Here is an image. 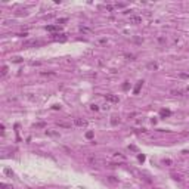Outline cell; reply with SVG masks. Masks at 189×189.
I'll use <instances>...</instances> for the list:
<instances>
[{
  "instance_id": "1",
  "label": "cell",
  "mask_w": 189,
  "mask_h": 189,
  "mask_svg": "<svg viewBox=\"0 0 189 189\" xmlns=\"http://www.w3.org/2000/svg\"><path fill=\"white\" fill-rule=\"evenodd\" d=\"M43 44V41H40V40H27L25 43H24V46H27V47H30V46H41Z\"/></svg>"
},
{
  "instance_id": "2",
  "label": "cell",
  "mask_w": 189,
  "mask_h": 189,
  "mask_svg": "<svg viewBox=\"0 0 189 189\" xmlns=\"http://www.w3.org/2000/svg\"><path fill=\"white\" fill-rule=\"evenodd\" d=\"M105 99H107L108 102H111V103H117L118 102V96H115V94H105Z\"/></svg>"
},
{
  "instance_id": "3",
  "label": "cell",
  "mask_w": 189,
  "mask_h": 189,
  "mask_svg": "<svg viewBox=\"0 0 189 189\" xmlns=\"http://www.w3.org/2000/svg\"><path fill=\"white\" fill-rule=\"evenodd\" d=\"M52 38H53V40H58V41H65V40H66L65 34H53Z\"/></svg>"
},
{
  "instance_id": "4",
  "label": "cell",
  "mask_w": 189,
  "mask_h": 189,
  "mask_svg": "<svg viewBox=\"0 0 189 189\" xmlns=\"http://www.w3.org/2000/svg\"><path fill=\"white\" fill-rule=\"evenodd\" d=\"M130 22H131V24H140L142 18H140V16H135V15H133V16H130Z\"/></svg>"
},
{
  "instance_id": "5",
  "label": "cell",
  "mask_w": 189,
  "mask_h": 189,
  "mask_svg": "<svg viewBox=\"0 0 189 189\" xmlns=\"http://www.w3.org/2000/svg\"><path fill=\"white\" fill-rule=\"evenodd\" d=\"M74 123H75L77 126H80V127H84V126L87 124V121H86V120H81V118H75Z\"/></svg>"
},
{
  "instance_id": "6",
  "label": "cell",
  "mask_w": 189,
  "mask_h": 189,
  "mask_svg": "<svg viewBox=\"0 0 189 189\" xmlns=\"http://www.w3.org/2000/svg\"><path fill=\"white\" fill-rule=\"evenodd\" d=\"M87 163L90 165H94V164H96V157H93V155H87Z\"/></svg>"
},
{
  "instance_id": "7",
  "label": "cell",
  "mask_w": 189,
  "mask_h": 189,
  "mask_svg": "<svg viewBox=\"0 0 189 189\" xmlns=\"http://www.w3.org/2000/svg\"><path fill=\"white\" fill-rule=\"evenodd\" d=\"M46 30H47V31H59L61 28H59V25H47Z\"/></svg>"
},
{
  "instance_id": "8",
  "label": "cell",
  "mask_w": 189,
  "mask_h": 189,
  "mask_svg": "<svg viewBox=\"0 0 189 189\" xmlns=\"http://www.w3.org/2000/svg\"><path fill=\"white\" fill-rule=\"evenodd\" d=\"M142 84H143V81H139L137 84H136V87H135V90H133V93H135V94H137L139 92H140V87H142Z\"/></svg>"
},
{
  "instance_id": "9",
  "label": "cell",
  "mask_w": 189,
  "mask_h": 189,
  "mask_svg": "<svg viewBox=\"0 0 189 189\" xmlns=\"http://www.w3.org/2000/svg\"><path fill=\"white\" fill-rule=\"evenodd\" d=\"M8 71H9V68H8L6 65H3V66H2V77L6 75V74H8Z\"/></svg>"
},
{
  "instance_id": "10",
  "label": "cell",
  "mask_w": 189,
  "mask_h": 189,
  "mask_svg": "<svg viewBox=\"0 0 189 189\" xmlns=\"http://www.w3.org/2000/svg\"><path fill=\"white\" fill-rule=\"evenodd\" d=\"M171 112H170V111L168 109H161V115H165V117H168Z\"/></svg>"
},
{
  "instance_id": "11",
  "label": "cell",
  "mask_w": 189,
  "mask_h": 189,
  "mask_svg": "<svg viewBox=\"0 0 189 189\" xmlns=\"http://www.w3.org/2000/svg\"><path fill=\"white\" fill-rule=\"evenodd\" d=\"M0 188H3V189H12V186L6 185V183H0Z\"/></svg>"
},
{
  "instance_id": "12",
  "label": "cell",
  "mask_w": 189,
  "mask_h": 189,
  "mask_svg": "<svg viewBox=\"0 0 189 189\" xmlns=\"http://www.w3.org/2000/svg\"><path fill=\"white\" fill-rule=\"evenodd\" d=\"M59 127H65V129H68V127H71V124H66V123H59Z\"/></svg>"
},
{
  "instance_id": "13",
  "label": "cell",
  "mask_w": 189,
  "mask_h": 189,
  "mask_svg": "<svg viewBox=\"0 0 189 189\" xmlns=\"http://www.w3.org/2000/svg\"><path fill=\"white\" fill-rule=\"evenodd\" d=\"M86 137H87V139H92V137H93V133H92V131H87V133H86Z\"/></svg>"
},
{
  "instance_id": "14",
  "label": "cell",
  "mask_w": 189,
  "mask_h": 189,
  "mask_svg": "<svg viewBox=\"0 0 189 189\" xmlns=\"http://www.w3.org/2000/svg\"><path fill=\"white\" fill-rule=\"evenodd\" d=\"M12 61H13V62H21L22 59H21L19 56H15V58H12Z\"/></svg>"
},
{
  "instance_id": "15",
  "label": "cell",
  "mask_w": 189,
  "mask_h": 189,
  "mask_svg": "<svg viewBox=\"0 0 189 189\" xmlns=\"http://www.w3.org/2000/svg\"><path fill=\"white\" fill-rule=\"evenodd\" d=\"M173 94H177V96H182V90H173Z\"/></svg>"
},
{
  "instance_id": "16",
  "label": "cell",
  "mask_w": 189,
  "mask_h": 189,
  "mask_svg": "<svg viewBox=\"0 0 189 189\" xmlns=\"http://www.w3.org/2000/svg\"><path fill=\"white\" fill-rule=\"evenodd\" d=\"M180 77H183V78H189V74H185V73H180Z\"/></svg>"
},
{
  "instance_id": "17",
  "label": "cell",
  "mask_w": 189,
  "mask_h": 189,
  "mask_svg": "<svg viewBox=\"0 0 189 189\" xmlns=\"http://www.w3.org/2000/svg\"><path fill=\"white\" fill-rule=\"evenodd\" d=\"M4 173H6V174H12V171H10L9 168H6V170H4Z\"/></svg>"
},
{
  "instance_id": "18",
  "label": "cell",
  "mask_w": 189,
  "mask_h": 189,
  "mask_svg": "<svg viewBox=\"0 0 189 189\" xmlns=\"http://www.w3.org/2000/svg\"><path fill=\"white\" fill-rule=\"evenodd\" d=\"M92 109L93 111H98V105H92Z\"/></svg>"
},
{
  "instance_id": "19",
  "label": "cell",
  "mask_w": 189,
  "mask_h": 189,
  "mask_svg": "<svg viewBox=\"0 0 189 189\" xmlns=\"http://www.w3.org/2000/svg\"><path fill=\"white\" fill-rule=\"evenodd\" d=\"M37 127H44V123H38V124H36Z\"/></svg>"
}]
</instances>
